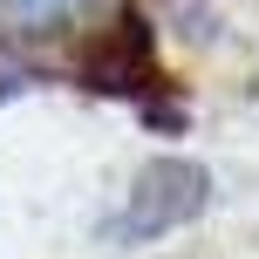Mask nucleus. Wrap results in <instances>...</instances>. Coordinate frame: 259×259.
Returning <instances> with one entry per match:
<instances>
[{"mask_svg": "<svg viewBox=\"0 0 259 259\" xmlns=\"http://www.w3.org/2000/svg\"><path fill=\"white\" fill-rule=\"evenodd\" d=\"M75 82L96 89V96H123V103H137L150 130H184V103H178V89H170V75L157 68V34H150V21L130 14V7H123L109 27H96V34L82 41Z\"/></svg>", "mask_w": 259, "mask_h": 259, "instance_id": "1", "label": "nucleus"}, {"mask_svg": "<svg viewBox=\"0 0 259 259\" xmlns=\"http://www.w3.org/2000/svg\"><path fill=\"white\" fill-rule=\"evenodd\" d=\"M211 205V170L191 164V157H157L130 178L123 205L103 219V239L109 246H143V239H164L178 225H191L198 211Z\"/></svg>", "mask_w": 259, "mask_h": 259, "instance_id": "2", "label": "nucleus"}, {"mask_svg": "<svg viewBox=\"0 0 259 259\" xmlns=\"http://www.w3.org/2000/svg\"><path fill=\"white\" fill-rule=\"evenodd\" d=\"M96 0H0V14H7L14 27H68V21H82Z\"/></svg>", "mask_w": 259, "mask_h": 259, "instance_id": "3", "label": "nucleus"}]
</instances>
